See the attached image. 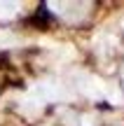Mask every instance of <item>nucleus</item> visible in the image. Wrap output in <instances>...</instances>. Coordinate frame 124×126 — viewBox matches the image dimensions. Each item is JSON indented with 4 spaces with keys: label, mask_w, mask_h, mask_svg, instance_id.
I'll return each instance as SVG.
<instances>
[{
    "label": "nucleus",
    "mask_w": 124,
    "mask_h": 126,
    "mask_svg": "<svg viewBox=\"0 0 124 126\" xmlns=\"http://www.w3.org/2000/svg\"><path fill=\"white\" fill-rule=\"evenodd\" d=\"M17 12H19V5L17 2H5V5H0V19H12Z\"/></svg>",
    "instance_id": "nucleus-4"
},
{
    "label": "nucleus",
    "mask_w": 124,
    "mask_h": 126,
    "mask_svg": "<svg viewBox=\"0 0 124 126\" xmlns=\"http://www.w3.org/2000/svg\"><path fill=\"white\" fill-rule=\"evenodd\" d=\"M21 110H23L26 114H31V117H33V114H37V112L42 110V100H40V98H26Z\"/></svg>",
    "instance_id": "nucleus-2"
},
{
    "label": "nucleus",
    "mask_w": 124,
    "mask_h": 126,
    "mask_svg": "<svg viewBox=\"0 0 124 126\" xmlns=\"http://www.w3.org/2000/svg\"><path fill=\"white\" fill-rule=\"evenodd\" d=\"M106 96H108V100L115 103V105H122L124 103V96H122V91L117 89V86H106Z\"/></svg>",
    "instance_id": "nucleus-3"
},
{
    "label": "nucleus",
    "mask_w": 124,
    "mask_h": 126,
    "mask_svg": "<svg viewBox=\"0 0 124 126\" xmlns=\"http://www.w3.org/2000/svg\"><path fill=\"white\" fill-rule=\"evenodd\" d=\"M82 91H84L87 96H91V98H101V96L106 94V84H103L98 77H84Z\"/></svg>",
    "instance_id": "nucleus-1"
},
{
    "label": "nucleus",
    "mask_w": 124,
    "mask_h": 126,
    "mask_svg": "<svg viewBox=\"0 0 124 126\" xmlns=\"http://www.w3.org/2000/svg\"><path fill=\"white\" fill-rule=\"evenodd\" d=\"M80 124H82V126H94V117H91V114H84Z\"/></svg>",
    "instance_id": "nucleus-5"
},
{
    "label": "nucleus",
    "mask_w": 124,
    "mask_h": 126,
    "mask_svg": "<svg viewBox=\"0 0 124 126\" xmlns=\"http://www.w3.org/2000/svg\"><path fill=\"white\" fill-rule=\"evenodd\" d=\"M122 26H124V21H122Z\"/></svg>",
    "instance_id": "nucleus-7"
},
{
    "label": "nucleus",
    "mask_w": 124,
    "mask_h": 126,
    "mask_svg": "<svg viewBox=\"0 0 124 126\" xmlns=\"http://www.w3.org/2000/svg\"><path fill=\"white\" fill-rule=\"evenodd\" d=\"M12 42H14V40H12L9 35H0V45H2V47H5V45H12Z\"/></svg>",
    "instance_id": "nucleus-6"
}]
</instances>
